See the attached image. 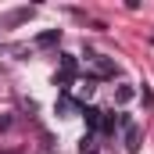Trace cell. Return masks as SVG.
I'll return each instance as SVG.
<instances>
[{"label": "cell", "instance_id": "cell-1", "mask_svg": "<svg viewBox=\"0 0 154 154\" xmlns=\"http://www.w3.org/2000/svg\"><path fill=\"white\" fill-rule=\"evenodd\" d=\"M86 68L93 72V79H115L118 75V65L104 54H86Z\"/></svg>", "mask_w": 154, "mask_h": 154}, {"label": "cell", "instance_id": "cell-2", "mask_svg": "<svg viewBox=\"0 0 154 154\" xmlns=\"http://www.w3.org/2000/svg\"><path fill=\"white\" fill-rule=\"evenodd\" d=\"M82 118H86V129H90V133H97V129H100L104 111H100V108H82Z\"/></svg>", "mask_w": 154, "mask_h": 154}, {"label": "cell", "instance_id": "cell-3", "mask_svg": "<svg viewBox=\"0 0 154 154\" xmlns=\"http://www.w3.org/2000/svg\"><path fill=\"white\" fill-rule=\"evenodd\" d=\"M125 151L129 154L140 151V125H129V129H125Z\"/></svg>", "mask_w": 154, "mask_h": 154}, {"label": "cell", "instance_id": "cell-4", "mask_svg": "<svg viewBox=\"0 0 154 154\" xmlns=\"http://www.w3.org/2000/svg\"><path fill=\"white\" fill-rule=\"evenodd\" d=\"M133 97H136V86H129V82H122V86L115 90V100H118V104H129Z\"/></svg>", "mask_w": 154, "mask_h": 154}, {"label": "cell", "instance_id": "cell-5", "mask_svg": "<svg viewBox=\"0 0 154 154\" xmlns=\"http://www.w3.org/2000/svg\"><path fill=\"white\" fill-rule=\"evenodd\" d=\"M79 154H100V151H97V136H93V133H86V136H82Z\"/></svg>", "mask_w": 154, "mask_h": 154}, {"label": "cell", "instance_id": "cell-6", "mask_svg": "<svg viewBox=\"0 0 154 154\" xmlns=\"http://www.w3.org/2000/svg\"><path fill=\"white\" fill-rule=\"evenodd\" d=\"M57 39H61V32H57V29H50V32H39V36H36V47H50V43H57Z\"/></svg>", "mask_w": 154, "mask_h": 154}, {"label": "cell", "instance_id": "cell-7", "mask_svg": "<svg viewBox=\"0 0 154 154\" xmlns=\"http://www.w3.org/2000/svg\"><path fill=\"white\" fill-rule=\"evenodd\" d=\"M7 125H11V115H0V133H4Z\"/></svg>", "mask_w": 154, "mask_h": 154}, {"label": "cell", "instance_id": "cell-8", "mask_svg": "<svg viewBox=\"0 0 154 154\" xmlns=\"http://www.w3.org/2000/svg\"><path fill=\"white\" fill-rule=\"evenodd\" d=\"M151 43H154V32H151Z\"/></svg>", "mask_w": 154, "mask_h": 154}]
</instances>
